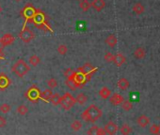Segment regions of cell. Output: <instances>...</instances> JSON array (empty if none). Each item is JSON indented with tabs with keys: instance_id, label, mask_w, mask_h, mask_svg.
Returning <instances> with one entry per match:
<instances>
[{
	"instance_id": "1",
	"label": "cell",
	"mask_w": 160,
	"mask_h": 135,
	"mask_svg": "<svg viewBox=\"0 0 160 135\" xmlns=\"http://www.w3.org/2000/svg\"><path fill=\"white\" fill-rule=\"evenodd\" d=\"M103 115V112L101 109H99L96 105L92 104L89 106L82 113H81V118L86 121V122H92L94 123L96 122L99 118H101Z\"/></svg>"
},
{
	"instance_id": "2",
	"label": "cell",
	"mask_w": 160,
	"mask_h": 135,
	"mask_svg": "<svg viewBox=\"0 0 160 135\" xmlns=\"http://www.w3.org/2000/svg\"><path fill=\"white\" fill-rule=\"evenodd\" d=\"M29 70H30L29 66H28V63H27L24 60H22V59L18 60L14 63V65L12 66V72H13L16 76H18L19 78H23L24 76H26V75L29 72Z\"/></svg>"
},
{
	"instance_id": "3",
	"label": "cell",
	"mask_w": 160,
	"mask_h": 135,
	"mask_svg": "<svg viewBox=\"0 0 160 135\" xmlns=\"http://www.w3.org/2000/svg\"><path fill=\"white\" fill-rule=\"evenodd\" d=\"M76 103L75 98L72 96V94L70 93H65L62 96H61V101H60V106L63 110L65 111H69L71 110L74 104Z\"/></svg>"
},
{
	"instance_id": "4",
	"label": "cell",
	"mask_w": 160,
	"mask_h": 135,
	"mask_svg": "<svg viewBox=\"0 0 160 135\" xmlns=\"http://www.w3.org/2000/svg\"><path fill=\"white\" fill-rule=\"evenodd\" d=\"M19 38L24 42V43H29V42H31L34 38H35V34H34V32L29 29V28H28V27H25L22 30H21V32L19 33Z\"/></svg>"
},
{
	"instance_id": "5",
	"label": "cell",
	"mask_w": 160,
	"mask_h": 135,
	"mask_svg": "<svg viewBox=\"0 0 160 135\" xmlns=\"http://www.w3.org/2000/svg\"><path fill=\"white\" fill-rule=\"evenodd\" d=\"M32 21L36 25V27L39 28V29H43V26L46 25V23H45V15L42 12L36 11V13H35V14H34V16L32 18Z\"/></svg>"
},
{
	"instance_id": "6",
	"label": "cell",
	"mask_w": 160,
	"mask_h": 135,
	"mask_svg": "<svg viewBox=\"0 0 160 135\" xmlns=\"http://www.w3.org/2000/svg\"><path fill=\"white\" fill-rule=\"evenodd\" d=\"M40 94H41L40 90L38 88H36V86H33L28 89V91L27 93V96L28 97V99L30 101L36 102L40 98Z\"/></svg>"
},
{
	"instance_id": "7",
	"label": "cell",
	"mask_w": 160,
	"mask_h": 135,
	"mask_svg": "<svg viewBox=\"0 0 160 135\" xmlns=\"http://www.w3.org/2000/svg\"><path fill=\"white\" fill-rule=\"evenodd\" d=\"M104 129H105L107 134H108V135H115L117 133V131H118V126L113 121H109L108 123H107V125L105 126Z\"/></svg>"
},
{
	"instance_id": "8",
	"label": "cell",
	"mask_w": 160,
	"mask_h": 135,
	"mask_svg": "<svg viewBox=\"0 0 160 135\" xmlns=\"http://www.w3.org/2000/svg\"><path fill=\"white\" fill-rule=\"evenodd\" d=\"M87 134L88 135H106L107 133L104 128H101L97 126H92L88 129Z\"/></svg>"
},
{
	"instance_id": "9",
	"label": "cell",
	"mask_w": 160,
	"mask_h": 135,
	"mask_svg": "<svg viewBox=\"0 0 160 135\" xmlns=\"http://www.w3.org/2000/svg\"><path fill=\"white\" fill-rule=\"evenodd\" d=\"M109 97H110V98H109V101H110V103H111L112 105H114V106L121 105V104H122V102L124 100L123 96H122V95L118 94V93H115V94H113V95H112V96H110Z\"/></svg>"
},
{
	"instance_id": "10",
	"label": "cell",
	"mask_w": 160,
	"mask_h": 135,
	"mask_svg": "<svg viewBox=\"0 0 160 135\" xmlns=\"http://www.w3.org/2000/svg\"><path fill=\"white\" fill-rule=\"evenodd\" d=\"M35 13H36V11L34 10V8L32 7V6H30V5H28L26 8H25V10H24V17L27 19V20H31L32 18H33V16H34V14H35Z\"/></svg>"
},
{
	"instance_id": "11",
	"label": "cell",
	"mask_w": 160,
	"mask_h": 135,
	"mask_svg": "<svg viewBox=\"0 0 160 135\" xmlns=\"http://www.w3.org/2000/svg\"><path fill=\"white\" fill-rule=\"evenodd\" d=\"M92 7L96 11V12H101L104 10V8L106 7V2L105 0H93L92 2Z\"/></svg>"
},
{
	"instance_id": "12",
	"label": "cell",
	"mask_w": 160,
	"mask_h": 135,
	"mask_svg": "<svg viewBox=\"0 0 160 135\" xmlns=\"http://www.w3.org/2000/svg\"><path fill=\"white\" fill-rule=\"evenodd\" d=\"M125 61H126V58H125L122 53H118V54L114 55L113 62L115 63V65H116V66L121 67L123 63H125Z\"/></svg>"
},
{
	"instance_id": "13",
	"label": "cell",
	"mask_w": 160,
	"mask_h": 135,
	"mask_svg": "<svg viewBox=\"0 0 160 135\" xmlns=\"http://www.w3.org/2000/svg\"><path fill=\"white\" fill-rule=\"evenodd\" d=\"M13 41H14V37L10 33H7V34L3 35L1 40H0V42H1L3 46H6V45H9L11 44H12Z\"/></svg>"
},
{
	"instance_id": "14",
	"label": "cell",
	"mask_w": 160,
	"mask_h": 135,
	"mask_svg": "<svg viewBox=\"0 0 160 135\" xmlns=\"http://www.w3.org/2000/svg\"><path fill=\"white\" fill-rule=\"evenodd\" d=\"M137 123H138V125L139 127H146L149 125V123H150V118L147 117V116L144 115V114H141V115L138 116V118L137 119Z\"/></svg>"
},
{
	"instance_id": "15",
	"label": "cell",
	"mask_w": 160,
	"mask_h": 135,
	"mask_svg": "<svg viewBox=\"0 0 160 135\" xmlns=\"http://www.w3.org/2000/svg\"><path fill=\"white\" fill-rule=\"evenodd\" d=\"M53 95V92L51 91V89H45L44 91H42L41 94H40V98L42 99L43 101L45 102H49L50 101V98Z\"/></svg>"
},
{
	"instance_id": "16",
	"label": "cell",
	"mask_w": 160,
	"mask_h": 135,
	"mask_svg": "<svg viewBox=\"0 0 160 135\" xmlns=\"http://www.w3.org/2000/svg\"><path fill=\"white\" fill-rule=\"evenodd\" d=\"M106 44L109 46V47H114L117 43H118V40H117V37L114 35V34H110L108 35L107 38H106Z\"/></svg>"
},
{
	"instance_id": "17",
	"label": "cell",
	"mask_w": 160,
	"mask_h": 135,
	"mask_svg": "<svg viewBox=\"0 0 160 135\" xmlns=\"http://www.w3.org/2000/svg\"><path fill=\"white\" fill-rule=\"evenodd\" d=\"M117 85H118V87H119L121 90L124 91V90H127V89L129 88L130 83H129L128 80H126L125 78H122V79H120V80H118Z\"/></svg>"
},
{
	"instance_id": "18",
	"label": "cell",
	"mask_w": 160,
	"mask_h": 135,
	"mask_svg": "<svg viewBox=\"0 0 160 135\" xmlns=\"http://www.w3.org/2000/svg\"><path fill=\"white\" fill-rule=\"evenodd\" d=\"M132 10H133V12H134L137 15H140V14H142V13H144L145 8H144V6H143L141 3L138 2V3H136V4L133 6Z\"/></svg>"
},
{
	"instance_id": "19",
	"label": "cell",
	"mask_w": 160,
	"mask_h": 135,
	"mask_svg": "<svg viewBox=\"0 0 160 135\" xmlns=\"http://www.w3.org/2000/svg\"><path fill=\"white\" fill-rule=\"evenodd\" d=\"M146 55V51L143 47H138L135 51H134V57L138 60H141L145 57Z\"/></svg>"
},
{
	"instance_id": "20",
	"label": "cell",
	"mask_w": 160,
	"mask_h": 135,
	"mask_svg": "<svg viewBox=\"0 0 160 135\" xmlns=\"http://www.w3.org/2000/svg\"><path fill=\"white\" fill-rule=\"evenodd\" d=\"M79 7L82 10V12L86 13L92 8V3L89 1V0H82V1H80Z\"/></svg>"
},
{
	"instance_id": "21",
	"label": "cell",
	"mask_w": 160,
	"mask_h": 135,
	"mask_svg": "<svg viewBox=\"0 0 160 135\" xmlns=\"http://www.w3.org/2000/svg\"><path fill=\"white\" fill-rule=\"evenodd\" d=\"M99 96L103 98V99H107L111 96V91L109 88L108 87H103L101 88V90L99 91Z\"/></svg>"
},
{
	"instance_id": "22",
	"label": "cell",
	"mask_w": 160,
	"mask_h": 135,
	"mask_svg": "<svg viewBox=\"0 0 160 135\" xmlns=\"http://www.w3.org/2000/svg\"><path fill=\"white\" fill-rule=\"evenodd\" d=\"M75 101H76L78 104H80V105H84V104L88 101V96H87L85 94H83V93H80V94H78V95L76 96Z\"/></svg>"
},
{
	"instance_id": "23",
	"label": "cell",
	"mask_w": 160,
	"mask_h": 135,
	"mask_svg": "<svg viewBox=\"0 0 160 135\" xmlns=\"http://www.w3.org/2000/svg\"><path fill=\"white\" fill-rule=\"evenodd\" d=\"M50 101H51V103L54 106H58L60 104V101H61V96L58 93L53 94L52 96H51V98H50Z\"/></svg>"
},
{
	"instance_id": "24",
	"label": "cell",
	"mask_w": 160,
	"mask_h": 135,
	"mask_svg": "<svg viewBox=\"0 0 160 135\" xmlns=\"http://www.w3.org/2000/svg\"><path fill=\"white\" fill-rule=\"evenodd\" d=\"M120 131L122 135H129L132 132V128L128 124H123L121 127H120Z\"/></svg>"
},
{
	"instance_id": "25",
	"label": "cell",
	"mask_w": 160,
	"mask_h": 135,
	"mask_svg": "<svg viewBox=\"0 0 160 135\" xmlns=\"http://www.w3.org/2000/svg\"><path fill=\"white\" fill-rule=\"evenodd\" d=\"M10 84V80L5 75H0V88H6Z\"/></svg>"
},
{
	"instance_id": "26",
	"label": "cell",
	"mask_w": 160,
	"mask_h": 135,
	"mask_svg": "<svg viewBox=\"0 0 160 135\" xmlns=\"http://www.w3.org/2000/svg\"><path fill=\"white\" fill-rule=\"evenodd\" d=\"M66 85H67L71 90H75L76 88H79L78 85L75 83V81L72 80V77H70V78L67 79V80H66Z\"/></svg>"
},
{
	"instance_id": "27",
	"label": "cell",
	"mask_w": 160,
	"mask_h": 135,
	"mask_svg": "<svg viewBox=\"0 0 160 135\" xmlns=\"http://www.w3.org/2000/svg\"><path fill=\"white\" fill-rule=\"evenodd\" d=\"M71 128L73 130V131H78L82 128V123L78 121V120H74L72 121V123L71 124Z\"/></svg>"
},
{
	"instance_id": "28",
	"label": "cell",
	"mask_w": 160,
	"mask_h": 135,
	"mask_svg": "<svg viewBox=\"0 0 160 135\" xmlns=\"http://www.w3.org/2000/svg\"><path fill=\"white\" fill-rule=\"evenodd\" d=\"M28 61H29V64H31L32 66H37L41 62V59L37 55H32L29 57Z\"/></svg>"
},
{
	"instance_id": "29",
	"label": "cell",
	"mask_w": 160,
	"mask_h": 135,
	"mask_svg": "<svg viewBox=\"0 0 160 135\" xmlns=\"http://www.w3.org/2000/svg\"><path fill=\"white\" fill-rule=\"evenodd\" d=\"M17 112H18L20 115H26V114L28 112V108L26 105L22 104V105L18 106V108H17Z\"/></svg>"
},
{
	"instance_id": "30",
	"label": "cell",
	"mask_w": 160,
	"mask_h": 135,
	"mask_svg": "<svg viewBox=\"0 0 160 135\" xmlns=\"http://www.w3.org/2000/svg\"><path fill=\"white\" fill-rule=\"evenodd\" d=\"M122 108L124 110V111H130L132 108H133V104L131 103V101L129 100H123L122 102Z\"/></svg>"
},
{
	"instance_id": "31",
	"label": "cell",
	"mask_w": 160,
	"mask_h": 135,
	"mask_svg": "<svg viewBox=\"0 0 160 135\" xmlns=\"http://www.w3.org/2000/svg\"><path fill=\"white\" fill-rule=\"evenodd\" d=\"M11 110H12V107L7 103H3L0 105V112L2 113H8L9 112H11Z\"/></svg>"
},
{
	"instance_id": "32",
	"label": "cell",
	"mask_w": 160,
	"mask_h": 135,
	"mask_svg": "<svg viewBox=\"0 0 160 135\" xmlns=\"http://www.w3.org/2000/svg\"><path fill=\"white\" fill-rule=\"evenodd\" d=\"M47 85H48V87L50 89H54V88H57L58 87V80L56 79L52 78V79H50V80H47Z\"/></svg>"
},
{
	"instance_id": "33",
	"label": "cell",
	"mask_w": 160,
	"mask_h": 135,
	"mask_svg": "<svg viewBox=\"0 0 160 135\" xmlns=\"http://www.w3.org/2000/svg\"><path fill=\"white\" fill-rule=\"evenodd\" d=\"M57 50H58V53L59 55H65L68 51V48L65 44H59Z\"/></svg>"
},
{
	"instance_id": "34",
	"label": "cell",
	"mask_w": 160,
	"mask_h": 135,
	"mask_svg": "<svg viewBox=\"0 0 160 135\" xmlns=\"http://www.w3.org/2000/svg\"><path fill=\"white\" fill-rule=\"evenodd\" d=\"M105 60L107 62H113V60H114V55L111 53V52H107L105 57H104Z\"/></svg>"
},
{
	"instance_id": "35",
	"label": "cell",
	"mask_w": 160,
	"mask_h": 135,
	"mask_svg": "<svg viewBox=\"0 0 160 135\" xmlns=\"http://www.w3.org/2000/svg\"><path fill=\"white\" fill-rule=\"evenodd\" d=\"M157 128H158V125L153 124V125H152V126L150 127V132H151L152 134H153V135H156V133H157Z\"/></svg>"
},
{
	"instance_id": "36",
	"label": "cell",
	"mask_w": 160,
	"mask_h": 135,
	"mask_svg": "<svg viewBox=\"0 0 160 135\" xmlns=\"http://www.w3.org/2000/svg\"><path fill=\"white\" fill-rule=\"evenodd\" d=\"M74 74V71L72 70V69H71V68H68L67 70H65V72H64V76L68 79V78H70L71 76H72Z\"/></svg>"
},
{
	"instance_id": "37",
	"label": "cell",
	"mask_w": 160,
	"mask_h": 135,
	"mask_svg": "<svg viewBox=\"0 0 160 135\" xmlns=\"http://www.w3.org/2000/svg\"><path fill=\"white\" fill-rule=\"evenodd\" d=\"M6 125H7V120H6V118L3 117V116H0V128L4 127Z\"/></svg>"
},
{
	"instance_id": "38",
	"label": "cell",
	"mask_w": 160,
	"mask_h": 135,
	"mask_svg": "<svg viewBox=\"0 0 160 135\" xmlns=\"http://www.w3.org/2000/svg\"><path fill=\"white\" fill-rule=\"evenodd\" d=\"M156 135H160V125H158V128H157V133Z\"/></svg>"
},
{
	"instance_id": "39",
	"label": "cell",
	"mask_w": 160,
	"mask_h": 135,
	"mask_svg": "<svg viewBox=\"0 0 160 135\" xmlns=\"http://www.w3.org/2000/svg\"><path fill=\"white\" fill-rule=\"evenodd\" d=\"M2 12V8H1V6H0V13Z\"/></svg>"
},
{
	"instance_id": "40",
	"label": "cell",
	"mask_w": 160,
	"mask_h": 135,
	"mask_svg": "<svg viewBox=\"0 0 160 135\" xmlns=\"http://www.w3.org/2000/svg\"><path fill=\"white\" fill-rule=\"evenodd\" d=\"M15 1H17V2H20V1H21V0H15Z\"/></svg>"
},
{
	"instance_id": "41",
	"label": "cell",
	"mask_w": 160,
	"mask_h": 135,
	"mask_svg": "<svg viewBox=\"0 0 160 135\" xmlns=\"http://www.w3.org/2000/svg\"><path fill=\"white\" fill-rule=\"evenodd\" d=\"M78 1H82V0H78Z\"/></svg>"
}]
</instances>
